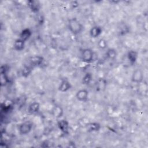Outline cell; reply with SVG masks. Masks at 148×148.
<instances>
[{"label": "cell", "instance_id": "cell-18", "mask_svg": "<svg viewBox=\"0 0 148 148\" xmlns=\"http://www.w3.org/2000/svg\"><path fill=\"white\" fill-rule=\"evenodd\" d=\"M32 68L33 67L30 65H25L21 70V75L24 77L28 76L32 72Z\"/></svg>", "mask_w": 148, "mask_h": 148}, {"label": "cell", "instance_id": "cell-10", "mask_svg": "<svg viewBox=\"0 0 148 148\" xmlns=\"http://www.w3.org/2000/svg\"><path fill=\"white\" fill-rule=\"evenodd\" d=\"M102 28L98 25L92 27L90 30V36L92 38H97L102 34Z\"/></svg>", "mask_w": 148, "mask_h": 148}, {"label": "cell", "instance_id": "cell-5", "mask_svg": "<svg viewBox=\"0 0 148 148\" xmlns=\"http://www.w3.org/2000/svg\"><path fill=\"white\" fill-rule=\"evenodd\" d=\"M76 98L80 102H86L88 98V91L86 89H80L76 94Z\"/></svg>", "mask_w": 148, "mask_h": 148}, {"label": "cell", "instance_id": "cell-17", "mask_svg": "<svg viewBox=\"0 0 148 148\" xmlns=\"http://www.w3.org/2000/svg\"><path fill=\"white\" fill-rule=\"evenodd\" d=\"M52 113L54 117L58 119V118H60L62 116L63 110L61 106L56 105V106H54V108L52 110Z\"/></svg>", "mask_w": 148, "mask_h": 148}, {"label": "cell", "instance_id": "cell-16", "mask_svg": "<svg viewBox=\"0 0 148 148\" xmlns=\"http://www.w3.org/2000/svg\"><path fill=\"white\" fill-rule=\"evenodd\" d=\"M31 35H32V32L31 30L28 28H25V29H24L20 33L19 38L22 39L25 42L27 40H28L29 39Z\"/></svg>", "mask_w": 148, "mask_h": 148}, {"label": "cell", "instance_id": "cell-14", "mask_svg": "<svg viewBox=\"0 0 148 148\" xmlns=\"http://www.w3.org/2000/svg\"><path fill=\"white\" fill-rule=\"evenodd\" d=\"M101 125L99 123L97 122L90 123L87 124L86 128L88 132H97L99 131L101 129Z\"/></svg>", "mask_w": 148, "mask_h": 148}, {"label": "cell", "instance_id": "cell-7", "mask_svg": "<svg viewBox=\"0 0 148 148\" xmlns=\"http://www.w3.org/2000/svg\"><path fill=\"white\" fill-rule=\"evenodd\" d=\"M71 87L72 86L70 82L67 79H64L61 80L58 87V90L61 92H65L69 90Z\"/></svg>", "mask_w": 148, "mask_h": 148}, {"label": "cell", "instance_id": "cell-4", "mask_svg": "<svg viewBox=\"0 0 148 148\" xmlns=\"http://www.w3.org/2000/svg\"><path fill=\"white\" fill-rule=\"evenodd\" d=\"M143 80V73L142 69L137 68L134 70L131 76V81L133 83L139 84L142 82Z\"/></svg>", "mask_w": 148, "mask_h": 148}, {"label": "cell", "instance_id": "cell-12", "mask_svg": "<svg viewBox=\"0 0 148 148\" xmlns=\"http://www.w3.org/2000/svg\"><path fill=\"white\" fill-rule=\"evenodd\" d=\"M138 58V53L134 50H130L127 54V59L131 65L134 64Z\"/></svg>", "mask_w": 148, "mask_h": 148}, {"label": "cell", "instance_id": "cell-6", "mask_svg": "<svg viewBox=\"0 0 148 148\" xmlns=\"http://www.w3.org/2000/svg\"><path fill=\"white\" fill-rule=\"evenodd\" d=\"M43 58L40 56H34L29 58V65L32 67L39 66L43 62Z\"/></svg>", "mask_w": 148, "mask_h": 148}, {"label": "cell", "instance_id": "cell-13", "mask_svg": "<svg viewBox=\"0 0 148 148\" xmlns=\"http://www.w3.org/2000/svg\"><path fill=\"white\" fill-rule=\"evenodd\" d=\"M40 110V104L37 102H32L28 108V112L30 114H36Z\"/></svg>", "mask_w": 148, "mask_h": 148}, {"label": "cell", "instance_id": "cell-9", "mask_svg": "<svg viewBox=\"0 0 148 148\" xmlns=\"http://www.w3.org/2000/svg\"><path fill=\"white\" fill-rule=\"evenodd\" d=\"M57 125L60 130L64 134H68L69 129V124L66 120H60L57 123Z\"/></svg>", "mask_w": 148, "mask_h": 148}, {"label": "cell", "instance_id": "cell-2", "mask_svg": "<svg viewBox=\"0 0 148 148\" xmlns=\"http://www.w3.org/2000/svg\"><path fill=\"white\" fill-rule=\"evenodd\" d=\"M94 51L89 48L84 49L81 51V60L86 63L92 62L94 60Z\"/></svg>", "mask_w": 148, "mask_h": 148}, {"label": "cell", "instance_id": "cell-8", "mask_svg": "<svg viewBox=\"0 0 148 148\" xmlns=\"http://www.w3.org/2000/svg\"><path fill=\"white\" fill-rule=\"evenodd\" d=\"M107 86V81L104 78L101 77L97 80L95 83V87L97 91H102L105 90Z\"/></svg>", "mask_w": 148, "mask_h": 148}, {"label": "cell", "instance_id": "cell-11", "mask_svg": "<svg viewBox=\"0 0 148 148\" xmlns=\"http://www.w3.org/2000/svg\"><path fill=\"white\" fill-rule=\"evenodd\" d=\"M27 4H28V6L30 9V10L34 13L38 12L40 9V5L38 1H28Z\"/></svg>", "mask_w": 148, "mask_h": 148}, {"label": "cell", "instance_id": "cell-1", "mask_svg": "<svg viewBox=\"0 0 148 148\" xmlns=\"http://www.w3.org/2000/svg\"><path fill=\"white\" fill-rule=\"evenodd\" d=\"M68 28L69 31L73 35H78L83 30V25L77 18L73 17L68 21Z\"/></svg>", "mask_w": 148, "mask_h": 148}, {"label": "cell", "instance_id": "cell-19", "mask_svg": "<svg viewBox=\"0 0 148 148\" xmlns=\"http://www.w3.org/2000/svg\"><path fill=\"white\" fill-rule=\"evenodd\" d=\"M117 56V53L115 49L110 48L108 49L106 52V56L110 60H114L116 58Z\"/></svg>", "mask_w": 148, "mask_h": 148}, {"label": "cell", "instance_id": "cell-21", "mask_svg": "<svg viewBox=\"0 0 148 148\" xmlns=\"http://www.w3.org/2000/svg\"><path fill=\"white\" fill-rule=\"evenodd\" d=\"M98 47L101 49H105L107 47V42L104 39H100L97 43Z\"/></svg>", "mask_w": 148, "mask_h": 148}, {"label": "cell", "instance_id": "cell-20", "mask_svg": "<svg viewBox=\"0 0 148 148\" xmlns=\"http://www.w3.org/2000/svg\"><path fill=\"white\" fill-rule=\"evenodd\" d=\"M92 79V76L91 73L89 72L86 73L82 78V83L84 85H88L91 83Z\"/></svg>", "mask_w": 148, "mask_h": 148}, {"label": "cell", "instance_id": "cell-15", "mask_svg": "<svg viewBox=\"0 0 148 148\" xmlns=\"http://www.w3.org/2000/svg\"><path fill=\"white\" fill-rule=\"evenodd\" d=\"M25 42L24 40H23L22 39L18 38L17 39L13 44V47L14 49L16 51H20L21 50H23L24 49L25 47Z\"/></svg>", "mask_w": 148, "mask_h": 148}, {"label": "cell", "instance_id": "cell-3", "mask_svg": "<svg viewBox=\"0 0 148 148\" xmlns=\"http://www.w3.org/2000/svg\"><path fill=\"white\" fill-rule=\"evenodd\" d=\"M32 127L33 125L31 122L28 121H24L18 125V132L21 135H25L31 131Z\"/></svg>", "mask_w": 148, "mask_h": 148}]
</instances>
